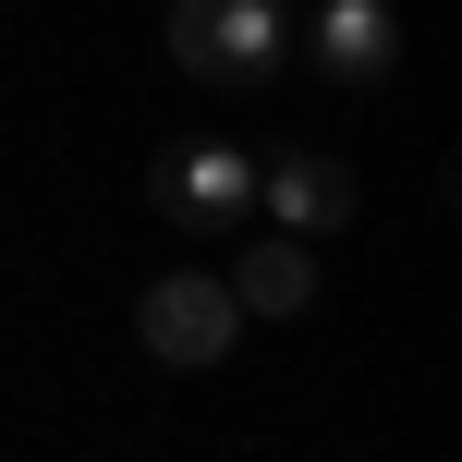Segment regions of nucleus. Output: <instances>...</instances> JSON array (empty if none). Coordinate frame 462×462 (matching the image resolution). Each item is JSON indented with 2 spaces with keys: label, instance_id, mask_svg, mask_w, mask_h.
<instances>
[{
  "label": "nucleus",
  "instance_id": "obj_3",
  "mask_svg": "<svg viewBox=\"0 0 462 462\" xmlns=\"http://www.w3.org/2000/svg\"><path fill=\"white\" fill-rule=\"evenodd\" d=\"M146 195L183 231H244L255 219V159L244 146H159V159H146Z\"/></svg>",
  "mask_w": 462,
  "mask_h": 462
},
{
  "label": "nucleus",
  "instance_id": "obj_1",
  "mask_svg": "<svg viewBox=\"0 0 462 462\" xmlns=\"http://www.w3.org/2000/svg\"><path fill=\"white\" fill-rule=\"evenodd\" d=\"M171 61L195 86H268L292 61V13L280 0H171Z\"/></svg>",
  "mask_w": 462,
  "mask_h": 462
},
{
  "label": "nucleus",
  "instance_id": "obj_6",
  "mask_svg": "<svg viewBox=\"0 0 462 462\" xmlns=\"http://www.w3.org/2000/svg\"><path fill=\"white\" fill-rule=\"evenodd\" d=\"M255 208L280 231H341L353 219V171L341 159H280V171H255Z\"/></svg>",
  "mask_w": 462,
  "mask_h": 462
},
{
  "label": "nucleus",
  "instance_id": "obj_5",
  "mask_svg": "<svg viewBox=\"0 0 462 462\" xmlns=\"http://www.w3.org/2000/svg\"><path fill=\"white\" fill-rule=\"evenodd\" d=\"M231 304H244V317H304V304H317V255H304V231H255L244 268H231Z\"/></svg>",
  "mask_w": 462,
  "mask_h": 462
},
{
  "label": "nucleus",
  "instance_id": "obj_4",
  "mask_svg": "<svg viewBox=\"0 0 462 462\" xmlns=\"http://www.w3.org/2000/svg\"><path fill=\"white\" fill-rule=\"evenodd\" d=\"M304 49H317V73H341V86H390L402 13H390V0H328V13L304 24Z\"/></svg>",
  "mask_w": 462,
  "mask_h": 462
},
{
  "label": "nucleus",
  "instance_id": "obj_2",
  "mask_svg": "<svg viewBox=\"0 0 462 462\" xmlns=\"http://www.w3.org/2000/svg\"><path fill=\"white\" fill-rule=\"evenodd\" d=\"M134 328H146L159 365H219V353L244 341V304H231V280H208V268H171V280H146Z\"/></svg>",
  "mask_w": 462,
  "mask_h": 462
}]
</instances>
